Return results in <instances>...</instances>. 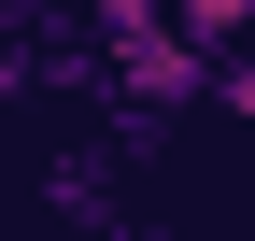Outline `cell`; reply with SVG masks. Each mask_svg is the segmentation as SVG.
Here are the masks:
<instances>
[{
    "label": "cell",
    "instance_id": "obj_1",
    "mask_svg": "<svg viewBox=\"0 0 255 241\" xmlns=\"http://www.w3.org/2000/svg\"><path fill=\"white\" fill-rule=\"evenodd\" d=\"M43 199H57V213H85V227H128V199H114V170H100V156H57V170H43Z\"/></svg>",
    "mask_w": 255,
    "mask_h": 241
},
{
    "label": "cell",
    "instance_id": "obj_3",
    "mask_svg": "<svg viewBox=\"0 0 255 241\" xmlns=\"http://www.w3.org/2000/svg\"><path fill=\"white\" fill-rule=\"evenodd\" d=\"M170 14L199 28V43H241V28H255V0H170Z\"/></svg>",
    "mask_w": 255,
    "mask_h": 241
},
{
    "label": "cell",
    "instance_id": "obj_2",
    "mask_svg": "<svg viewBox=\"0 0 255 241\" xmlns=\"http://www.w3.org/2000/svg\"><path fill=\"white\" fill-rule=\"evenodd\" d=\"M199 114H227V128L255 142V28H241V43H213V100Z\"/></svg>",
    "mask_w": 255,
    "mask_h": 241
}]
</instances>
